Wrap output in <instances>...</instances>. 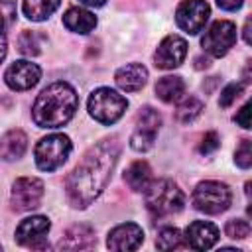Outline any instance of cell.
I'll return each mask as SVG.
<instances>
[{
	"label": "cell",
	"instance_id": "cell-8",
	"mask_svg": "<svg viewBox=\"0 0 252 252\" xmlns=\"http://www.w3.org/2000/svg\"><path fill=\"white\" fill-rule=\"evenodd\" d=\"M236 41V26L228 20H219L215 22L203 35L201 45L207 53L215 57H222L228 53V49Z\"/></svg>",
	"mask_w": 252,
	"mask_h": 252
},
{
	"label": "cell",
	"instance_id": "cell-22",
	"mask_svg": "<svg viewBox=\"0 0 252 252\" xmlns=\"http://www.w3.org/2000/svg\"><path fill=\"white\" fill-rule=\"evenodd\" d=\"M61 0H24V14L32 22L47 20L59 6Z\"/></svg>",
	"mask_w": 252,
	"mask_h": 252
},
{
	"label": "cell",
	"instance_id": "cell-21",
	"mask_svg": "<svg viewBox=\"0 0 252 252\" xmlns=\"http://www.w3.org/2000/svg\"><path fill=\"white\" fill-rule=\"evenodd\" d=\"M124 181L132 191H146L152 183V169L146 161H134L124 171Z\"/></svg>",
	"mask_w": 252,
	"mask_h": 252
},
{
	"label": "cell",
	"instance_id": "cell-5",
	"mask_svg": "<svg viewBox=\"0 0 252 252\" xmlns=\"http://www.w3.org/2000/svg\"><path fill=\"white\" fill-rule=\"evenodd\" d=\"M232 193L228 185L220 181H203L193 191V205L197 211L207 215H219L230 207Z\"/></svg>",
	"mask_w": 252,
	"mask_h": 252
},
{
	"label": "cell",
	"instance_id": "cell-26",
	"mask_svg": "<svg viewBox=\"0 0 252 252\" xmlns=\"http://www.w3.org/2000/svg\"><path fill=\"white\" fill-rule=\"evenodd\" d=\"M224 232L228 238H246L250 234V224L244 219H230L224 226Z\"/></svg>",
	"mask_w": 252,
	"mask_h": 252
},
{
	"label": "cell",
	"instance_id": "cell-23",
	"mask_svg": "<svg viewBox=\"0 0 252 252\" xmlns=\"http://www.w3.org/2000/svg\"><path fill=\"white\" fill-rule=\"evenodd\" d=\"M201 110H203V100L197 96H187L179 102V106L175 110V118L181 124H189L201 114Z\"/></svg>",
	"mask_w": 252,
	"mask_h": 252
},
{
	"label": "cell",
	"instance_id": "cell-20",
	"mask_svg": "<svg viewBox=\"0 0 252 252\" xmlns=\"http://www.w3.org/2000/svg\"><path fill=\"white\" fill-rule=\"evenodd\" d=\"M183 93H185V83L177 75L161 77L156 83V94L163 102H175V100H179L183 96Z\"/></svg>",
	"mask_w": 252,
	"mask_h": 252
},
{
	"label": "cell",
	"instance_id": "cell-27",
	"mask_svg": "<svg viewBox=\"0 0 252 252\" xmlns=\"http://www.w3.org/2000/svg\"><path fill=\"white\" fill-rule=\"evenodd\" d=\"M234 161L242 169H248L252 165V146H250V140H242L240 142V146L234 152Z\"/></svg>",
	"mask_w": 252,
	"mask_h": 252
},
{
	"label": "cell",
	"instance_id": "cell-11",
	"mask_svg": "<svg viewBox=\"0 0 252 252\" xmlns=\"http://www.w3.org/2000/svg\"><path fill=\"white\" fill-rule=\"evenodd\" d=\"M39 77H41V69L35 63L22 59V61H14L6 69L4 81L12 91H30L32 87L37 85Z\"/></svg>",
	"mask_w": 252,
	"mask_h": 252
},
{
	"label": "cell",
	"instance_id": "cell-3",
	"mask_svg": "<svg viewBox=\"0 0 252 252\" xmlns=\"http://www.w3.org/2000/svg\"><path fill=\"white\" fill-rule=\"evenodd\" d=\"M185 205L183 191L169 179H159L150 183L146 189V207L154 217H165L179 213Z\"/></svg>",
	"mask_w": 252,
	"mask_h": 252
},
{
	"label": "cell",
	"instance_id": "cell-29",
	"mask_svg": "<svg viewBox=\"0 0 252 252\" xmlns=\"http://www.w3.org/2000/svg\"><path fill=\"white\" fill-rule=\"evenodd\" d=\"M12 26V22L6 18V16H2L0 14V63L4 61V57H6V49H8V28Z\"/></svg>",
	"mask_w": 252,
	"mask_h": 252
},
{
	"label": "cell",
	"instance_id": "cell-33",
	"mask_svg": "<svg viewBox=\"0 0 252 252\" xmlns=\"http://www.w3.org/2000/svg\"><path fill=\"white\" fill-rule=\"evenodd\" d=\"M79 2H83L85 6H91V8H98V6H102L106 0H79Z\"/></svg>",
	"mask_w": 252,
	"mask_h": 252
},
{
	"label": "cell",
	"instance_id": "cell-32",
	"mask_svg": "<svg viewBox=\"0 0 252 252\" xmlns=\"http://www.w3.org/2000/svg\"><path fill=\"white\" fill-rule=\"evenodd\" d=\"M244 0H217V4L222 8V10H238L242 6Z\"/></svg>",
	"mask_w": 252,
	"mask_h": 252
},
{
	"label": "cell",
	"instance_id": "cell-14",
	"mask_svg": "<svg viewBox=\"0 0 252 252\" xmlns=\"http://www.w3.org/2000/svg\"><path fill=\"white\" fill-rule=\"evenodd\" d=\"M144 242V230L134 222H124L114 226L108 232V248L110 250H136Z\"/></svg>",
	"mask_w": 252,
	"mask_h": 252
},
{
	"label": "cell",
	"instance_id": "cell-24",
	"mask_svg": "<svg viewBox=\"0 0 252 252\" xmlns=\"http://www.w3.org/2000/svg\"><path fill=\"white\" fill-rule=\"evenodd\" d=\"M156 246L159 250H173V248H181L185 244H183V236H181V232L177 228L165 226V228L159 230V234L156 238Z\"/></svg>",
	"mask_w": 252,
	"mask_h": 252
},
{
	"label": "cell",
	"instance_id": "cell-1",
	"mask_svg": "<svg viewBox=\"0 0 252 252\" xmlns=\"http://www.w3.org/2000/svg\"><path fill=\"white\" fill-rule=\"evenodd\" d=\"M118 154L120 148L116 140H102L85 154V158L69 173L65 183L67 197L73 207L85 209L102 193V189L110 181L112 169L118 161Z\"/></svg>",
	"mask_w": 252,
	"mask_h": 252
},
{
	"label": "cell",
	"instance_id": "cell-9",
	"mask_svg": "<svg viewBox=\"0 0 252 252\" xmlns=\"http://www.w3.org/2000/svg\"><path fill=\"white\" fill-rule=\"evenodd\" d=\"M209 14H211V8L205 0H183L177 6L175 22L183 32L199 33L207 24Z\"/></svg>",
	"mask_w": 252,
	"mask_h": 252
},
{
	"label": "cell",
	"instance_id": "cell-16",
	"mask_svg": "<svg viewBox=\"0 0 252 252\" xmlns=\"http://www.w3.org/2000/svg\"><path fill=\"white\" fill-rule=\"evenodd\" d=\"M114 81L116 85L126 91V93H136L140 91L146 81H148V69L142 65V63H128L124 67H120L114 75Z\"/></svg>",
	"mask_w": 252,
	"mask_h": 252
},
{
	"label": "cell",
	"instance_id": "cell-12",
	"mask_svg": "<svg viewBox=\"0 0 252 252\" xmlns=\"http://www.w3.org/2000/svg\"><path fill=\"white\" fill-rule=\"evenodd\" d=\"M49 220L45 217H30L24 219L16 228V242L30 248H43L45 234L49 232Z\"/></svg>",
	"mask_w": 252,
	"mask_h": 252
},
{
	"label": "cell",
	"instance_id": "cell-17",
	"mask_svg": "<svg viewBox=\"0 0 252 252\" xmlns=\"http://www.w3.org/2000/svg\"><path fill=\"white\" fill-rule=\"evenodd\" d=\"M94 242H96V238H94V232L91 226L75 224V226L65 230L57 248H61V250H87V248H93Z\"/></svg>",
	"mask_w": 252,
	"mask_h": 252
},
{
	"label": "cell",
	"instance_id": "cell-15",
	"mask_svg": "<svg viewBox=\"0 0 252 252\" xmlns=\"http://www.w3.org/2000/svg\"><path fill=\"white\" fill-rule=\"evenodd\" d=\"M185 240L189 248L195 250H209L219 240V228L207 220H195L185 230Z\"/></svg>",
	"mask_w": 252,
	"mask_h": 252
},
{
	"label": "cell",
	"instance_id": "cell-31",
	"mask_svg": "<svg viewBox=\"0 0 252 252\" xmlns=\"http://www.w3.org/2000/svg\"><path fill=\"white\" fill-rule=\"evenodd\" d=\"M236 122H238L242 128H250V104H244V106L238 110Z\"/></svg>",
	"mask_w": 252,
	"mask_h": 252
},
{
	"label": "cell",
	"instance_id": "cell-7",
	"mask_svg": "<svg viewBox=\"0 0 252 252\" xmlns=\"http://www.w3.org/2000/svg\"><path fill=\"white\" fill-rule=\"evenodd\" d=\"M159 126H161V116L158 110H154L152 106L140 108L136 116V128L130 136V146L136 152H148L156 142Z\"/></svg>",
	"mask_w": 252,
	"mask_h": 252
},
{
	"label": "cell",
	"instance_id": "cell-6",
	"mask_svg": "<svg viewBox=\"0 0 252 252\" xmlns=\"http://www.w3.org/2000/svg\"><path fill=\"white\" fill-rule=\"evenodd\" d=\"M71 154V140L65 134H51L37 142L35 163L43 171H53L61 167Z\"/></svg>",
	"mask_w": 252,
	"mask_h": 252
},
{
	"label": "cell",
	"instance_id": "cell-4",
	"mask_svg": "<svg viewBox=\"0 0 252 252\" xmlns=\"http://www.w3.org/2000/svg\"><path fill=\"white\" fill-rule=\"evenodd\" d=\"M126 106V98L108 87H100L89 96V112L100 124H114L124 114Z\"/></svg>",
	"mask_w": 252,
	"mask_h": 252
},
{
	"label": "cell",
	"instance_id": "cell-34",
	"mask_svg": "<svg viewBox=\"0 0 252 252\" xmlns=\"http://www.w3.org/2000/svg\"><path fill=\"white\" fill-rule=\"evenodd\" d=\"M195 61H197V65H195V67H197V69H203V67H209V65H211V63H209V59H207V57H205V59H203V57H197V59H195Z\"/></svg>",
	"mask_w": 252,
	"mask_h": 252
},
{
	"label": "cell",
	"instance_id": "cell-10",
	"mask_svg": "<svg viewBox=\"0 0 252 252\" xmlns=\"http://www.w3.org/2000/svg\"><path fill=\"white\" fill-rule=\"evenodd\" d=\"M43 197V183L37 177H20L12 187V207L16 211H32L39 207Z\"/></svg>",
	"mask_w": 252,
	"mask_h": 252
},
{
	"label": "cell",
	"instance_id": "cell-18",
	"mask_svg": "<svg viewBox=\"0 0 252 252\" xmlns=\"http://www.w3.org/2000/svg\"><path fill=\"white\" fill-rule=\"evenodd\" d=\"M28 148V136L22 130H8L2 138H0V158L6 161H14L20 159L26 154Z\"/></svg>",
	"mask_w": 252,
	"mask_h": 252
},
{
	"label": "cell",
	"instance_id": "cell-13",
	"mask_svg": "<svg viewBox=\"0 0 252 252\" xmlns=\"http://www.w3.org/2000/svg\"><path fill=\"white\" fill-rule=\"evenodd\" d=\"M187 55V43L183 37L179 35H167L159 45H158V51H156V67L159 69H173V67H179L183 63Z\"/></svg>",
	"mask_w": 252,
	"mask_h": 252
},
{
	"label": "cell",
	"instance_id": "cell-19",
	"mask_svg": "<svg viewBox=\"0 0 252 252\" xmlns=\"http://www.w3.org/2000/svg\"><path fill=\"white\" fill-rule=\"evenodd\" d=\"M63 24H65L67 30H71V32H75V33H89V32L94 30L96 18H94L89 10L75 6V8H69V10L65 12Z\"/></svg>",
	"mask_w": 252,
	"mask_h": 252
},
{
	"label": "cell",
	"instance_id": "cell-25",
	"mask_svg": "<svg viewBox=\"0 0 252 252\" xmlns=\"http://www.w3.org/2000/svg\"><path fill=\"white\" fill-rule=\"evenodd\" d=\"M20 51L24 53V55H37L41 49V43H39V35L35 33V32H24L22 35H20Z\"/></svg>",
	"mask_w": 252,
	"mask_h": 252
},
{
	"label": "cell",
	"instance_id": "cell-30",
	"mask_svg": "<svg viewBox=\"0 0 252 252\" xmlns=\"http://www.w3.org/2000/svg\"><path fill=\"white\" fill-rule=\"evenodd\" d=\"M219 146H220L219 134H217V132H207L205 138H203V142H201V146H199V152H201V154H211V152H215Z\"/></svg>",
	"mask_w": 252,
	"mask_h": 252
},
{
	"label": "cell",
	"instance_id": "cell-35",
	"mask_svg": "<svg viewBox=\"0 0 252 252\" xmlns=\"http://www.w3.org/2000/svg\"><path fill=\"white\" fill-rule=\"evenodd\" d=\"M244 41L250 43V20H246V24H244Z\"/></svg>",
	"mask_w": 252,
	"mask_h": 252
},
{
	"label": "cell",
	"instance_id": "cell-28",
	"mask_svg": "<svg viewBox=\"0 0 252 252\" xmlns=\"http://www.w3.org/2000/svg\"><path fill=\"white\" fill-rule=\"evenodd\" d=\"M240 93H242V85H238V83H230V85H226V87L222 89V93H220L219 104H220L222 108H228V106L240 96Z\"/></svg>",
	"mask_w": 252,
	"mask_h": 252
},
{
	"label": "cell",
	"instance_id": "cell-2",
	"mask_svg": "<svg viewBox=\"0 0 252 252\" xmlns=\"http://www.w3.org/2000/svg\"><path fill=\"white\" fill-rule=\"evenodd\" d=\"M77 106H79V96L75 89L59 81L45 87L37 94L32 108V116L33 122L41 128H59L73 118Z\"/></svg>",
	"mask_w": 252,
	"mask_h": 252
}]
</instances>
